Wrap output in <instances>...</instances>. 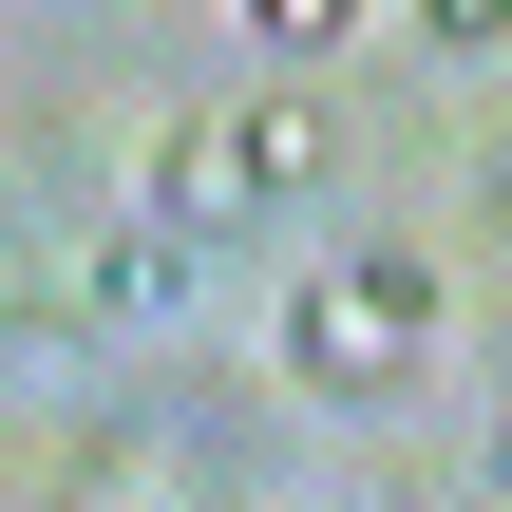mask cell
<instances>
[{"label":"cell","instance_id":"5","mask_svg":"<svg viewBox=\"0 0 512 512\" xmlns=\"http://www.w3.org/2000/svg\"><path fill=\"white\" fill-rule=\"evenodd\" d=\"M494 494H512V437H494Z\"/></svg>","mask_w":512,"mask_h":512},{"label":"cell","instance_id":"6","mask_svg":"<svg viewBox=\"0 0 512 512\" xmlns=\"http://www.w3.org/2000/svg\"><path fill=\"white\" fill-rule=\"evenodd\" d=\"M494 209H512V152H494Z\"/></svg>","mask_w":512,"mask_h":512},{"label":"cell","instance_id":"4","mask_svg":"<svg viewBox=\"0 0 512 512\" xmlns=\"http://www.w3.org/2000/svg\"><path fill=\"white\" fill-rule=\"evenodd\" d=\"M418 38H437V57H494V38H512V0H418Z\"/></svg>","mask_w":512,"mask_h":512},{"label":"cell","instance_id":"3","mask_svg":"<svg viewBox=\"0 0 512 512\" xmlns=\"http://www.w3.org/2000/svg\"><path fill=\"white\" fill-rule=\"evenodd\" d=\"M342 19H361V0H247V38H285V57H323Z\"/></svg>","mask_w":512,"mask_h":512},{"label":"cell","instance_id":"2","mask_svg":"<svg viewBox=\"0 0 512 512\" xmlns=\"http://www.w3.org/2000/svg\"><path fill=\"white\" fill-rule=\"evenodd\" d=\"M209 171H228V209H266V190H323V171H342V114H304V95H266V114H209Z\"/></svg>","mask_w":512,"mask_h":512},{"label":"cell","instance_id":"1","mask_svg":"<svg viewBox=\"0 0 512 512\" xmlns=\"http://www.w3.org/2000/svg\"><path fill=\"white\" fill-rule=\"evenodd\" d=\"M418 361H437V266H418V247H323L304 304H285V380L380 399V380H418Z\"/></svg>","mask_w":512,"mask_h":512}]
</instances>
